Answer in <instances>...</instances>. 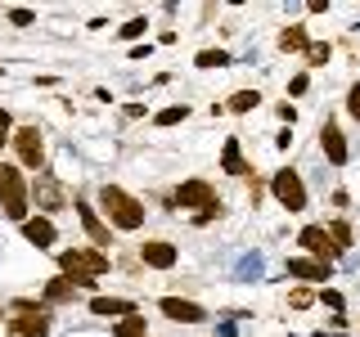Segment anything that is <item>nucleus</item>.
<instances>
[{
  "label": "nucleus",
  "mask_w": 360,
  "mask_h": 337,
  "mask_svg": "<svg viewBox=\"0 0 360 337\" xmlns=\"http://www.w3.org/2000/svg\"><path fill=\"white\" fill-rule=\"evenodd\" d=\"M329 239H333V247H338V252H347V247H352V225H347V220L329 225Z\"/></svg>",
  "instance_id": "nucleus-21"
},
{
  "label": "nucleus",
  "mask_w": 360,
  "mask_h": 337,
  "mask_svg": "<svg viewBox=\"0 0 360 337\" xmlns=\"http://www.w3.org/2000/svg\"><path fill=\"white\" fill-rule=\"evenodd\" d=\"M307 86H311V81H307V72H302V77H292L288 90H292V95H307Z\"/></svg>",
  "instance_id": "nucleus-30"
},
{
  "label": "nucleus",
  "mask_w": 360,
  "mask_h": 337,
  "mask_svg": "<svg viewBox=\"0 0 360 337\" xmlns=\"http://www.w3.org/2000/svg\"><path fill=\"white\" fill-rule=\"evenodd\" d=\"M347 112L360 121V86H352V95H347Z\"/></svg>",
  "instance_id": "nucleus-28"
},
{
  "label": "nucleus",
  "mask_w": 360,
  "mask_h": 337,
  "mask_svg": "<svg viewBox=\"0 0 360 337\" xmlns=\"http://www.w3.org/2000/svg\"><path fill=\"white\" fill-rule=\"evenodd\" d=\"M288 275L307 279V284H320V279H329V265L324 261H288Z\"/></svg>",
  "instance_id": "nucleus-14"
},
{
  "label": "nucleus",
  "mask_w": 360,
  "mask_h": 337,
  "mask_svg": "<svg viewBox=\"0 0 360 337\" xmlns=\"http://www.w3.org/2000/svg\"><path fill=\"white\" fill-rule=\"evenodd\" d=\"M77 216H82V225H86V234H90V239H95V243H112L108 225H104V220L95 216V207H86V202H82V207H77Z\"/></svg>",
  "instance_id": "nucleus-13"
},
{
  "label": "nucleus",
  "mask_w": 360,
  "mask_h": 337,
  "mask_svg": "<svg viewBox=\"0 0 360 337\" xmlns=\"http://www.w3.org/2000/svg\"><path fill=\"white\" fill-rule=\"evenodd\" d=\"M140 261H144V265H153V270H172V265H176V247H172V243H162V239L140 243Z\"/></svg>",
  "instance_id": "nucleus-10"
},
{
  "label": "nucleus",
  "mask_w": 360,
  "mask_h": 337,
  "mask_svg": "<svg viewBox=\"0 0 360 337\" xmlns=\"http://www.w3.org/2000/svg\"><path fill=\"white\" fill-rule=\"evenodd\" d=\"M14 149H18V157H22V166L41 171V162H45V144H41V131H37V126H18V131H14Z\"/></svg>",
  "instance_id": "nucleus-6"
},
{
  "label": "nucleus",
  "mask_w": 360,
  "mask_h": 337,
  "mask_svg": "<svg viewBox=\"0 0 360 337\" xmlns=\"http://www.w3.org/2000/svg\"><path fill=\"white\" fill-rule=\"evenodd\" d=\"M59 265L72 275V284H86V288L99 275H108V256L99 247H68V252H59Z\"/></svg>",
  "instance_id": "nucleus-1"
},
{
  "label": "nucleus",
  "mask_w": 360,
  "mask_h": 337,
  "mask_svg": "<svg viewBox=\"0 0 360 337\" xmlns=\"http://www.w3.org/2000/svg\"><path fill=\"white\" fill-rule=\"evenodd\" d=\"M185 117H189L185 104H180V108H162V112H158V126H176V121H185Z\"/></svg>",
  "instance_id": "nucleus-24"
},
{
  "label": "nucleus",
  "mask_w": 360,
  "mask_h": 337,
  "mask_svg": "<svg viewBox=\"0 0 360 337\" xmlns=\"http://www.w3.org/2000/svg\"><path fill=\"white\" fill-rule=\"evenodd\" d=\"M194 63L198 67H225V63H230V54H225V50H202Z\"/></svg>",
  "instance_id": "nucleus-23"
},
{
  "label": "nucleus",
  "mask_w": 360,
  "mask_h": 337,
  "mask_svg": "<svg viewBox=\"0 0 360 337\" xmlns=\"http://www.w3.org/2000/svg\"><path fill=\"white\" fill-rule=\"evenodd\" d=\"M221 171H230V176H243L248 166H243V153H239V140H225V149H221Z\"/></svg>",
  "instance_id": "nucleus-16"
},
{
  "label": "nucleus",
  "mask_w": 360,
  "mask_h": 337,
  "mask_svg": "<svg viewBox=\"0 0 360 337\" xmlns=\"http://www.w3.org/2000/svg\"><path fill=\"white\" fill-rule=\"evenodd\" d=\"M99 202H104L108 220L117 225V230H140V225H144V207H140V198H131L127 189L104 185V189H99Z\"/></svg>",
  "instance_id": "nucleus-2"
},
{
  "label": "nucleus",
  "mask_w": 360,
  "mask_h": 337,
  "mask_svg": "<svg viewBox=\"0 0 360 337\" xmlns=\"http://www.w3.org/2000/svg\"><path fill=\"white\" fill-rule=\"evenodd\" d=\"M14 333L18 337H45V333H50V306L14 301Z\"/></svg>",
  "instance_id": "nucleus-4"
},
{
  "label": "nucleus",
  "mask_w": 360,
  "mask_h": 337,
  "mask_svg": "<svg viewBox=\"0 0 360 337\" xmlns=\"http://www.w3.org/2000/svg\"><path fill=\"white\" fill-rule=\"evenodd\" d=\"M22 234H27V243H37V247H50L54 239H59L54 220H45V216H27L22 220Z\"/></svg>",
  "instance_id": "nucleus-11"
},
{
  "label": "nucleus",
  "mask_w": 360,
  "mask_h": 337,
  "mask_svg": "<svg viewBox=\"0 0 360 337\" xmlns=\"http://www.w3.org/2000/svg\"><path fill=\"white\" fill-rule=\"evenodd\" d=\"M37 198H41V202H45L50 211H54V207H63V189L54 185L50 176H37Z\"/></svg>",
  "instance_id": "nucleus-17"
},
{
  "label": "nucleus",
  "mask_w": 360,
  "mask_h": 337,
  "mask_svg": "<svg viewBox=\"0 0 360 337\" xmlns=\"http://www.w3.org/2000/svg\"><path fill=\"white\" fill-rule=\"evenodd\" d=\"M117 337H144V315H127V319H117Z\"/></svg>",
  "instance_id": "nucleus-18"
},
{
  "label": "nucleus",
  "mask_w": 360,
  "mask_h": 337,
  "mask_svg": "<svg viewBox=\"0 0 360 337\" xmlns=\"http://www.w3.org/2000/svg\"><path fill=\"white\" fill-rule=\"evenodd\" d=\"M5 140H14V121H9V112L0 108V144H5Z\"/></svg>",
  "instance_id": "nucleus-26"
},
{
  "label": "nucleus",
  "mask_w": 360,
  "mask_h": 337,
  "mask_svg": "<svg viewBox=\"0 0 360 337\" xmlns=\"http://www.w3.org/2000/svg\"><path fill=\"white\" fill-rule=\"evenodd\" d=\"M257 99H262L257 90H239V95H230V108L234 112H248V108H257Z\"/></svg>",
  "instance_id": "nucleus-22"
},
{
  "label": "nucleus",
  "mask_w": 360,
  "mask_h": 337,
  "mask_svg": "<svg viewBox=\"0 0 360 337\" xmlns=\"http://www.w3.org/2000/svg\"><path fill=\"white\" fill-rule=\"evenodd\" d=\"M45 301H72V284H68V279H50V288H45Z\"/></svg>",
  "instance_id": "nucleus-20"
},
{
  "label": "nucleus",
  "mask_w": 360,
  "mask_h": 337,
  "mask_svg": "<svg viewBox=\"0 0 360 337\" xmlns=\"http://www.w3.org/2000/svg\"><path fill=\"white\" fill-rule=\"evenodd\" d=\"M158 306H162V315H172L176 324H202V319H207V310H202L198 301H180V297H162V301H158Z\"/></svg>",
  "instance_id": "nucleus-9"
},
{
  "label": "nucleus",
  "mask_w": 360,
  "mask_h": 337,
  "mask_svg": "<svg viewBox=\"0 0 360 337\" xmlns=\"http://www.w3.org/2000/svg\"><path fill=\"white\" fill-rule=\"evenodd\" d=\"M270 194H275L279 207H288V211H302V207H307V185H302L297 171H275V180H270Z\"/></svg>",
  "instance_id": "nucleus-5"
},
{
  "label": "nucleus",
  "mask_w": 360,
  "mask_h": 337,
  "mask_svg": "<svg viewBox=\"0 0 360 337\" xmlns=\"http://www.w3.org/2000/svg\"><path fill=\"white\" fill-rule=\"evenodd\" d=\"M172 202H176V207H202V211H207L212 202H221V198L212 194L207 180H185V185H180L176 194H172Z\"/></svg>",
  "instance_id": "nucleus-7"
},
{
  "label": "nucleus",
  "mask_w": 360,
  "mask_h": 337,
  "mask_svg": "<svg viewBox=\"0 0 360 337\" xmlns=\"http://www.w3.org/2000/svg\"><path fill=\"white\" fill-rule=\"evenodd\" d=\"M297 243H302V247H307V252H311V256H320V261H324V265H329V256L338 252V247H333V239H329V230H324V225H307V230H302V234H297Z\"/></svg>",
  "instance_id": "nucleus-8"
},
{
  "label": "nucleus",
  "mask_w": 360,
  "mask_h": 337,
  "mask_svg": "<svg viewBox=\"0 0 360 337\" xmlns=\"http://www.w3.org/2000/svg\"><path fill=\"white\" fill-rule=\"evenodd\" d=\"M307 59L311 63H324V59H329V45H307Z\"/></svg>",
  "instance_id": "nucleus-27"
},
{
  "label": "nucleus",
  "mask_w": 360,
  "mask_h": 337,
  "mask_svg": "<svg viewBox=\"0 0 360 337\" xmlns=\"http://www.w3.org/2000/svg\"><path fill=\"white\" fill-rule=\"evenodd\" d=\"M320 144H324V157H329L333 166H342V162H347V140H342V131H338L333 121L320 131Z\"/></svg>",
  "instance_id": "nucleus-12"
},
{
  "label": "nucleus",
  "mask_w": 360,
  "mask_h": 337,
  "mask_svg": "<svg viewBox=\"0 0 360 337\" xmlns=\"http://www.w3.org/2000/svg\"><path fill=\"white\" fill-rule=\"evenodd\" d=\"M9 18H14L18 27H27V22H32V9H9Z\"/></svg>",
  "instance_id": "nucleus-29"
},
{
  "label": "nucleus",
  "mask_w": 360,
  "mask_h": 337,
  "mask_svg": "<svg viewBox=\"0 0 360 337\" xmlns=\"http://www.w3.org/2000/svg\"><path fill=\"white\" fill-rule=\"evenodd\" d=\"M90 310H95V315H122V319L135 315V306H131V301H122V297H95V301H90Z\"/></svg>",
  "instance_id": "nucleus-15"
},
{
  "label": "nucleus",
  "mask_w": 360,
  "mask_h": 337,
  "mask_svg": "<svg viewBox=\"0 0 360 337\" xmlns=\"http://www.w3.org/2000/svg\"><path fill=\"white\" fill-rule=\"evenodd\" d=\"M0 207H5L9 220H27V185H22L18 166L0 162Z\"/></svg>",
  "instance_id": "nucleus-3"
},
{
  "label": "nucleus",
  "mask_w": 360,
  "mask_h": 337,
  "mask_svg": "<svg viewBox=\"0 0 360 337\" xmlns=\"http://www.w3.org/2000/svg\"><path fill=\"white\" fill-rule=\"evenodd\" d=\"M144 27H149V22H144V18H131L127 27H122V37H127V41H135V37H144Z\"/></svg>",
  "instance_id": "nucleus-25"
},
{
  "label": "nucleus",
  "mask_w": 360,
  "mask_h": 337,
  "mask_svg": "<svg viewBox=\"0 0 360 337\" xmlns=\"http://www.w3.org/2000/svg\"><path fill=\"white\" fill-rule=\"evenodd\" d=\"M279 50H307V32H302V27H284V32H279Z\"/></svg>",
  "instance_id": "nucleus-19"
}]
</instances>
